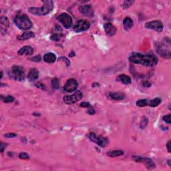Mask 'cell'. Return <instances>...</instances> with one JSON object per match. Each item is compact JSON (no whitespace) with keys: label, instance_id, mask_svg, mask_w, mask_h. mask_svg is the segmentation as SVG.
Returning a JSON list of instances; mask_svg holds the SVG:
<instances>
[{"label":"cell","instance_id":"cell-1","mask_svg":"<svg viewBox=\"0 0 171 171\" xmlns=\"http://www.w3.org/2000/svg\"><path fill=\"white\" fill-rule=\"evenodd\" d=\"M128 60L133 64L148 67L154 66L158 63V58L153 54H142L137 52L131 53L129 56Z\"/></svg>","mask_w":171,"mask_h":171},{"label":"cell","instance_id":"cell-2","mask_svg":"<svg viewBox=\"0 0 171 171\" xmlns=\"http://www.w3.org/2000/svg\"><path fill=\"white\" fill-rule=\"evenodd\" d=\"M44 6L41 8H30L29 9V13L36 15H45L50 13L54 9V2L51 0L43 1Z\"/></svg>","mask_w":171,"mask_h":171},{"label":"cell","instance_id":"cell-3","mask_svg":"<svg viewBox=\"0 0 171 171\" xmlns=\"http://www.w3.org/2000/svg\"><path fill=\"white\" fill-rule=\"evenodd\" d=\"M14 24L16 25L18 28L22 30H28L32 27V23L28 17V15L23 14L17 15L14 18Z\"/></svg>","mask_w":171,"mask_h":171},{"label":"cell","instance_id":"cell-4","mask_svg":"<svg viewBox=\"0 0 171 171\" xmlns=\"http://www.w3.org/2000/svg\"><path fill=\"white\" fill-rule=\"evenodd\" d=\"M10 76L11 77L15 80L17 81H24L25 77H26V75H25V72L24 68L20 66H13L11 68V74Z\"/></svg>","mask_w":171,"mask_h":171},{"label":"cell","instance_id":"cell-5","mask_svg":"<svg viewBox=\"0 0 171 171\" xmlns=\"http://www.w3.org/2000/svg\"><path fill=\"white\" fill-rule=\"evenodd\" d=\"M88 138L91 141L94 142L95 143H96L99 147H106L108 144L109 141L108 139L102 136H100V135H97L96 134H95L94 133H91L88 134Z\"/></svg>","mask_w":171,"mask_h":171},{"label":"cell","instance_id":"cell-6","mask_svg":"<svg viewBox=\"0 0 171 171\" xmlns=\"http://www.w3.org/2000/svg\"><path fill=\"white\" fill-rule=\"evenodd\" d=\"M83 94L80 91H76L74 94L70 96H66L64 97V101L67 104H73L76 103L82 98Z\"/></svg>","mask_w":171,"mask_h":171},{"label":"cell","instance_id":"cell-7","mask_svg":"<svg viewBox=\"0 0 171 171\" xmlns=\"http://www.w3.org/2000/svg\"><path fill=\"white\" fill-rule=\"evenodd\" d=\"M57 20L61 22L65 28H70L72 26V19L70 15L66 13H61L57 17Z\"/></svg>","mask_w":171,"mask_h":171},{"label":"cell","instance_id":"cell-8","mask_svg":"<svg viewBox=\"0 0 171 171\" xmlns=\"http://www.w3.org/2000/svg\"><path fill=\"white\" fill-rule=\"evenodd\" d=\"M90 24L87 20H81L77 21L76 24L74 27V30L76 32H82V31H86L90 28Z\"/></svg>","mask_w":171,"mask_h":171},{"label":"cell","instance_id":"cell-9","mask_svg":"<svg viewBox=\"0 0 171 171\" xmlns=\"http://www.w3.org/2000/svg\"><path fill=\"white\" fill-rule=\"evenodd\" d=\"M145 28L156 31L157 32H161L163 30V24L161 21H152L145 24Z\"/></svg>","mask_w":171,"mask_h":171},{"label":"cell","instance_id":"cell-10","mask_svg":"<svg viewBox=\"0 0 171 171\" xmlns=\"http://www.w3.org/2000/svg\"><path fill=\"white\" fill-rule=\"evenodd\" d=\"M77 86H78V84L76 80L74 78L68 79L64 86V90L67 92H72L77 90Z\"/></svg>","mask_w":171,"mask_h":171},{"label":"cell","instance_id":"cell-11","mask_svg":"<svg viewBox=\"0 0 171 171\" xmlns=\"http://www.w3.org/2000/svg\"><path fill=\"white\" fill-rule=\"evenodd\" d=\"M166 43H161V44L157 47L156 50L158 54L160 55L161 57H163V58L165 59H170V51L169 50L165 49L166 47Z\"/></svg>","mask_w":171,"mask_h":171},{"label":"cell","instance_id":"cell-12","mask_svg":"<svg viewBox=\"0 0 171 171\" xmlns=\"http://www.w3.org/2000/svg\"><path fill=\"white\" fill-rule=\"evenodd\" d=\"M134 160L136 162H140V163H145L146 166L148 169L151 170L155 168L154 163L152 162L151 159L147 158H141V157H134Z\"/></svg>","mask_w":171,"mask_h":171},{"label":"cell","instance_id":"cell-13","mask_svg":"<svg viewBox=\"0 0 171 171\" xmlns=\"http://www.w3.org/2000/svg\"><path fill=\"white\" fill-rule=\"evenodd\" d=\"M80 11L82 14L88 17H92L94 15V11L92 6L90 5L82 6L80 8Z\"/></svg>","mask_w":171,"mask_h":171},{"label":"cell","instance_id":"cell-14","mask_svg":"<svg viewBox=\"0 0 171 171\" xmlns=\"http://www.w3.org/2000/svg\"><path fill=\"white\" fill-rule=\"evenodd\" d=\"M104 28L106 34L109 36H113L115 35L116 31H117L116 28L110 23H107V24H104Z\"/></svg>","mask_w":171,"mask_h":171},{"label":"cell","instance_id":"cell-15","mask_svg":"<svg viewBox=\"0 0 171 171\" xmlns=\"http://www.w3.org/2000/svg\"><path fill=\"white\" fill-rule=\"evenodd\" d=\"M34 53V49L32 47L29 45H26V46L22 47L19 51H18V54L19 55H26L29 56L31 55Z\"/></svg>","mask_w":171,"mask_h":171},{"label":"cell","instance_id":"cell-16","mask_svg":"<svg viewBox=\"0 0 171 171\" xmlns=\"http://www.w3.org/2000/svg\"><path fill=\"white\" fill-rule=\"evenodd\" d=\"M0 24H1V31L2 33L6 32L7 29L10 26V22L8 17L2 16L0 18Z\"/></svg>","mask_w":171,"mask_h":171},{"label":"cell","instance_id":"cell-17","mask_svg":"<svg viewBox=\"0 0 171 171\" xmlns=\"http://www.w3.org/2000/svg\"><path fill=\"white\" fill-rule=\"evenodd\" d=\"M39 77V71L36 68L30 70L28 74V78L29 81H35Z\"/></svg>","mask_w":171,"mask_h":171},{"label":"cell","instance_id":"cell-18","mask_svg":"<svg viewBox=\"0 0 171 171\" xmlns=\"http://www.w3.org/2000/svg\"><path fill=\"white\" fill-rule=\"evenodd\" d=\"M44 61H45L46 63L48 64H52L54 63V61L56 60V56L54 54V53H52V52H50V53H47L45 54L44 56Z\"/></svg>","mask_w":171,"mask_h":171},{"label":"cell","instance_id":"cell-19","mask_svg":"<svg viewBox=\"0 0 171 171\" xmlns=\"http://www.w3.org/2000/svg\"><path fill=\"white\" fill-rule=\"evenodd\" d=\"M123 25L126 30H130L134 26V22L133 20L131 19V17H126L124 18V20H123Z\"/></svg>","mask_w":171,"mask_h":171},{"label":"cell","instance_id":"cell-20","mask_svg":"<svg viewBox=\"0 0 171 171\" xmlns=\"http://www.w3.org/2000/svg\"><path fill=\"white\" fill-rule=\"evenodd\" d=\"M35 37V34L33 31H26L21 36H18L17 39L19 40H26L28 39Z\"/></svg>","mask_w":171,"mask_h":171},{"label":"cell","instance_id":"cell-21","mask_svg":"<svg viewBox=\"0 0 171 171\" xmlns=\"http://www.w3.org/2000/svg\"><path fill=\"white\" fill-rule=\"evenodd\" d=\"M117 80L124 84H130L131 83V78L125 74H120L117 77Z\"/></svg>","mask_w":171,"mask_h":171},{"label":"cell","instance_id":"cell-22","mask_svg":"<svg viewBox=\"0 0 171 171\" xmlns=\"http://www.w3.org/2000/svg\"><path fill=\"white\" fill-rule=\"evenodd\" d=\"M110 97L114 100H122L125 98V94L122 92H113L110 93Z\"/></svg>","mask_w":171,"mask_h":171},{"label":"cell","instance_id":"cell-23","mask_svg":"<svg viewBox=\"0 0 171 171\" xmlns=\"http://www.w3.org/2000/svg\"><path fill=\"white\" fill-rule=\"evenodd\" d=\"M123 154H124V151L122 150H116L107 152V155L110 157H117L122 156Z\"/></svg>","mask_w":171,"mask_h":171},{"label":"cell","instance_id":"cell-24","mask_svg":"<svg viewBox=\"0 0 171 171\" xmlns=\"http://www.w3.org/2000/svg\"><path fill=\"white\" fill-rule=\"evenodd\" d=\"M161 103V99L159 98H155L154 99L150 100V102H149V105H148V106L154 108V107L158 106Z\"/></svg>","mask_w":171,"mask_h":171},{"label":"cell","instance_id":"cell-25","mask_svg":"<svg viewBox=\"0 0 171 171\" xmlns=\"http://www.w3.org/2000/svg\"><path fill=\"white\" fill-rule=\"evenodd\" d=\"M149 105V101L147 99H141L136 102V106L138 107H145Z\"/></svg>","mask_w":171,"mask_h":171},{"label":"cell","instance_id":"cell-26","mask_svg":"<svg viewBox=\"0 0 171 171\" xmlns=\"http://www.w3.org/2000/svg\"><path fill=\"white\" fill-rule=\"evenodd\" d=\"M148 122H149V120H148L147 117H146V116H143V117L142 118V120H141V121H140V128L144 129L146 126H147Z\"/></svg>","mask_w":171,"mask_h":171},{"label":"cell","instance_id":"cell-27","mask_svg":"<svg viewBox=\"0 0 171 171\" xmlns=\"http://www.w3.org/2000/svg\"><path fill=\"white\" fill-rule=\"evenodd\" d=\"M52 86L54 90H57L60 87V80L58 78H54L52 80Z\"/></svg>","mask_w":171,"mask_h":171},{"label":"cell","instance_id":"cell-28","mask_svg":"<svg viewBox=\"0 0 171 171\" xmlns=\"http://www.w3.org/2000/svg\"><path fill=\"white\" fill-rule=\"evenodd\" d=\"M2 99H3V101L5 103H10V102L14 101V98L12 96H7L6 97L2 98Z\"/></svg>","mask_w":171,"mask_h":171},{"label":"cell","instance_id":"cell-29","mask_svg":"<svg viewBox=\"0 0 171 171\" xmlns=\"http://www.w3.org/2000/svg\"><path fill=\"white\" fill-rule=\"evenodd\" d=\"M134 3V1H125L124 3L122 4V8L124 9H127L128 8H129V7H131L132 5H133V3Z\"/></svg>","mask_w":171,"mask_h":171},{"label":"cell","instance_id":"cell-30","mask_svg":"<svg viewBox=\"0 0 171 171\" xmlns=\"http://www.w3.org/2000/svg\"><path fill=\"white\" fill-rule=\"evenodd\" d=\"M19 157L20 159H24V160H29V156L28 154L26 153V152H22L19 154Z\"/></svg>","mask_w":171,"mask_h":171},{"label":"cell","instance_id":"cell-31","mask_svg":"<svg viewBox=\"0 0 171 171\" xmlns=\"http://www.w3.org/2000/svg\"><path fill=\"white\" fill-rule=\"evenodd\" d=\"M60 35L58 34H54L51 36V37H50V39H51L52 40L55 41V42H58V41L60 40Z\"/></svg>","mask_w":171,"mask_h":171},{"label":"cell","instance_id":"cell-32","mask_svg":"<svg viewBox=\"0 0 171 171\" xmlns=\"http://www.w3.org/2000/svg\"><path fill=\"white\" fill-rule=\"evenodd\" d=\"M163 120L165 121L166 123L167 124H170L171 123V115L170 114H168L166 116H165L163 117Z\"/></svg>","mask_w":171,"mask_h":171},{"label":"cell","instance_id":"cell-33","mask_svg":"<svg viewBox=\"0 0 171 171\" xmlns=\"http://www.w3.org/2000/svg\"><path fill=\"white\" fill-rule=\"evenodd\" d=\"M80 106L81 107H82V108H90V107H91L90 104L89 103V102H82Z\"/></svg>","mask_w":171,"mask_h":171},{"label":"cell","instance_id":"cell-34","mask_svg":"<svg viewBox=\"0 0 171 171\" xmlns=\"http://www.w3.org/2000/svg\"><path fill=\"white\" fill-rule=\"evenodd\" d=\"M41 60H42V58H41V56L40 55L36 56L33 57L32 58H31V61H36V62H39V61H41Z\"/></svg>","mask_w":171,"mask_h":171},{"label":"cell","instance_id":"cell-35","mask_svg":"<svg viewBox=\"0 0 171 171\" xmlns=\"http://www.w3.org/2000/svg\"><path fill=\"white\" fill-rule=\"evenodd\" d=\"M17 136V134L15 133H8L5 134V137L6 138H14Z\"/></svg>","mask_w":171,"mask_h":171},{"label":"cell","instance_id":"cell-36","mask_svg":"<svg viewBox=\"0 0 171 171\" xmlns=\"http://www.w3.org/2000/svg\"><path fill=\"white\" fill-rule=\"evenodd\" d=\"M7 144L5 143L1 142V144H0V150H1V152H3L4 149H6Z\"/></svg>","mask_w":171,"mask_h":171},{"label":"cell","instance_id":"cell-37","mask_svg":"<svg viewBox=\"0 0 171 171\" xmlns=\"http://www.w3.org/2000/svg\"><path fill=\"white\" fill-rule=\"evenodd\" d=\"M88 113L89 114H91V115H93L95 114V110L92 108V106H91L90 108H89V110H88Z\"/></svg>","mask_w":171,"mask_h":171},{"label":"cell","instance_id":"cell-38","mask_svg":"<svg viewBox=\"0 0 171 171\" xmlns=\"http://www.w3.org/2000/svg\"><path fill=\"white\" fill-rule=\"evenodd\" d=\"M36 86H37V87H38V88H41V89H45V86H44V84H42V83H40V82H38L37 84H36Z\"/></svg>","mask_w":171,"mask_h":171},{"label":"cell","instance_id":"cell-39","mask_svg":"<svg viewBox=\"0 0 171 171\" xmlns=\"http://www.w3.org/2000/svg\"><path fill=\"white\" fill-rule=\"evenodd\" d=\"M166 148H167L168 152H171V150H170V140H169L167 144H166Z\"/></svg>","mask_w":171,"mask_h":171},{"label":"cell","instance_id":"cell-40","mask_svg":"<svg viewBox=\"0 0 171 171\" xmlns=\"http://www.w3.org/2000/svg\"><path fill=\"white\" fill-rule=\"evenodd\" d=\"M150 85H151V84L149 83V82H143V86H145V87H150Z\"/></svg>","mask_w":171,"mask_h":171},{"label":"cell","instance_id":"cell-41","mask_svg":"<svg viewBox=\"0 0 171 171\" xmlns=\"http://www.w3.org/2000/svg\"><path fill=\"white\" fill-rule=\"evenodd\" d=\"M74 55H75V54L74 53V52H72V53L70 54V56H71V57L72 56H74Z\"/></svg>","mask_w":171,"mask_h":171},{"label":"cell","instance_id":"cell-42","mask_svg":"<svg viewBox=\"0 0 171 171\" xmlns=\"http://www.w3.org/2000/svg\"><path fill=\"white\" fill-rule=\"evenodd\" d=\"M168 165H169V166H170V160L168 161Z\"/></svg>","mask_w":171,"mask_h":171}]
</instances>
